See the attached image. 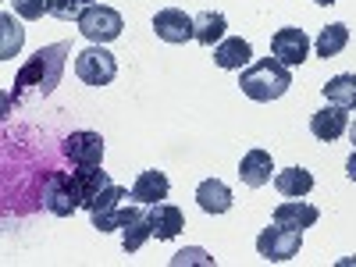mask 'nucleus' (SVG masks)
<instances>
[{"label":"nucleus","instance_id":"f257e3e1","mask_svg":"<svg viewBox=\"0 0 356 267\" xmlns=\"http://www.w3.org/2000/svg\"><path fill=\"white\" fill-rule=\"evenodd\" d=\"M68 54H72L68 43H54V47L36 50V57H29V61L22 65V72L15 75V86H11V93L4 100V111L22 107L29 100H40V97H50L54 89L61 86Z\"/></svg>","mask_w":356,"mask_h":267},{"label":"nucleus","instance_id":"f03ea898","mask_svg":"<svg viewBox=\"0 0 356 267\" xmlns=\"http://www.w3.org/2000/svg\"><path fill=\"white\" fill-rule=\"evenodd\" d=\"M289 86H292V72L278 57H264V61L243 68V79H239V89L257 104H271V100L285 97Z\"/></svg>","mask_w":356,"mask_h":267},{"label":"nucleus","instance_id":"7ed1b4c3","mask_svg":"<svg viewBox=\"0 0 356 267\" xmlns=\"http://www.w3.org/2000/svg\"><path fill=\"white\" fill-rule=\"evenodd\" d=\"M79 22V33L89 40V43H111V40H118L122 36V29H125V18L118 15L114 8H107V4H89V8H82V15L75 18Z\"/></svg>","mask_w":356,"mask_h":267},{"label":"nucleus","instance_id":"20e7f679","mask_svg":"<svg viewBox=\"0 0 356 267\" xmlns=\"http://www.w3.org/2000/svg\"><path fill=\"white\" fill-rule=\"evenodd\" d=\"M303 246V232L300 228H285V225H267L260 235H257V253L267 260V264H285L300 253Z\"/></svg>","mask_w":356,"mask_h":267},{"label":"nucleus","instance_id":"39448f33","mask_svg":"<svg viewBox=\"0 0 356 267\" xmlns=\"http://www.w3.org/2000/svg\"><path fill=\"white\" fill-rule=\"evenodd\" d=\"M43 207L54 214V218H72L82 200H79V189H75V178L68 171H54L43 186Z\"/></svg>","mask_w":356,"mask_h":267},{"label":"nucleus","instance_id":"423d86ee","mask_svg":"<svg viewBox=\"0 0 356 267\" xmlns=\"http://www.w3.org/2000/svg\"><path fill=\"white\" fill-rule=\"evenodd\" d=\"M75 75L86 86H111L114 75H118V61H114L111 50H104L100 43H93L89 50H82L75 57Z\"/></svg>","mask_w":356,"mask_h":267},{"label":"nucleus","instance_id":"0eeeda50","mask_svg":"<svg viewBox=\"0 0 356 267\" xmlns=\"http://www.w3.org/2000/svg\"><path fill=\"white\" fill-rule=\"evenodd\" d=\"M118 228H122V250L125 253H139L143 243L154 235V221L143 211V203L122 207V211H118Z\"/></svg>","mask_w":356,"mask_h":267},{"label":"nucleus","instance_id":"6e6552de","mask_svg":"<svg viewBox=\"0 0 356 267\" xmlns=\"http://www.w3.org/2000/svg\"><path fill=\"white\" fill-rule=\"evenodd\" d=\"M271 54L278 57L282 65L300 68L307 61V54H310V36L303 33V29H296V25H285V29H278V33L271 36Z\"/></svg>","mask_w":356,"mask_h":267},{"label":"nucleus","instance_id":"1a4fd4ad","mask_svg":"<svg viewBox=\"0 0 356 267\" xmlns=\"http://www.w3.org/2000/svg\"><path fill=\"white\" fill-rule=\"evenodd\" d=\"M61 150L75 168H97V164H104V136L100 132H72Z\"/></svg>","mask_w":356,"mask_h":267},{"label":"nucleus","instance_id":"9d476101","mask_svg":"<svg viewBox=\"0 0 356 267\" xmlns=\"http://www.w3.org/2000/svg\"><path fill=\"white\" fill-rule=\"evenodd\" d=\"M132 193L125 186H107L93 203H89V218H93V228L97 232H114L118 228V211H122V200H129Z\"/></svg>","mask_w":356,"mask_h":267},{"label":"nucleus","instance_id":"9b49d317","mask_svg":"<svg viewBox=\"0 0 356 267\" xmlns=\"http://www.w3.org/2000/svg\"><path fill=\"white\" fill-rule=\"evenodd\" d=\"M154 33L164 43H189V40H196V22L178 8H164L154 15Z\"/></svg>","mask_w":356,"mask_h":267},{"label":"nucleus","instance_id":"f8f14e48","mask_svg":"<svg viewBox=\"0 0 356 267\" xmlns=\"http://www.w3.org/2000/svg\"><path fill=\"white\" fill-rule=\"evenodd\" d=\"M310 132L314 139L321 143H335L349 132V111L339 107V104H328V107H321L314 118H310Z\"/></svg>","mask_w":356,"mask_h":267},{"label":"nucleus","instance_id":"ddd939ff","mask_svg":"<svg viewBox=\"0 0 356 267\" xmlns=\"http://www.w3.org/2000/svg\"><path fill=\"white\" fill-rule=\"evenodd\" d=\"M132 200L143 203V207H154V203H164L168 193H171V182H168V175L164 171H139V178L132 182Z\"/></svg>","mask_w":356,"mask_h":267},{"label":"nucleus","instance_id":"4468645a","mask_svg":"<svg viewBox=\"0 0 356 267\" xmlns=\"http://www.w3.org/2000/svg\"><path fill=\"white\" fill-rule=\"evenodd\" d=\"M250 61H253V47L243 36H228L214 47V65L225 72H243L250 68Z\"/></svg>","mask_w":356,"mask_h":267},{"label":"nucleus","instance_id":"2eb2a0df","mask_svg":"<svg viewBox=\"0 0 356 267\" xmlns=\"http://www.w3.org/2000/svg\"><path fill=\"white\" fill-rule=\"evenodd\" d=\"M317 207L314 203H303V200H285V203H278L275 207V214H271V221L275 225H285V228H314L317 225Z\"/></svg>","mask_w":356,"mask_h":267},{"label":"nucleus","instance_id":"dca6fc26","mask_svg":"<svg viewBox=\"0 0 356 267\" xmlns=\"http://www.w3.org/2000/svg\"><path fill=\"white\" fill-rule=\"evenodd\" d=\"M196 203L203 214H228L232 211V189L221 178H203L196 186Z\"/></svg>","mask_w":356,"mask_h":267},{"label":"nucleus","instance_id":"f3484780","mask_svg":"<svg viewBox=\"0 0 356 267\" xmlns=\"http://www.w3.org/2000/svg\"><path fill=\"white\" fill-rule=\"evenodd\" d=\"M271 171H275V161H271L267 150H260V146L250 150V154H243V161H239V178L250 189H260V186L271 182Z\"/></svg>","mask_w":356,"mask_h":267},{"label":"nucleus","instance_id":"a211bd4d","mask_svg":"<svg viewBox=\"0 0 356 267\" xmlns=\"http://www.w3.org/2000/svg\"><path fill=\"white\" fill-rule=\"evenodd\" d=\"M150 221H154V235L161 243H171L178 232L186 228V214L178 211L175 203H154V211H150Z\"/></svg>","mask_w":356,"mask_h":267},{"label":"nucleus","instance_id":"6ab92c4d","mask_svg":"<svg viewBox=\"0 0 356 267\" xmlns=\"http://www.w3.org/2000/svg\"><path fill=\"white\" fill-rule=\"evenodd\" d=\"M72 178H75V189H79V200H82L86 211H89V203L111 186V178H107V171L100 164L97 168H79V171H72Z\"/></svg>","mask_w":356,"mask_h":267},{"label":"nucleus","instance_id":"aec40b11","mask_svg":"<svg viewBox=\"0 0 356 267\" xmlns=\"http://www.w3.org/2000/svg\"><path fill=\"white\" fill-rule=\"evenodd\" d=\"M275 189L289 200H303L314 189V175L307 168H285V171L275 175Z\"/></svg>","mask_w":356,"mask_h":267},{"label":"nucleus","instance_id":"412c9836","mask_svg":"<svg viewBox=\"0 0 356 267\" xmlns=\"http://www.w3.org/2000/svg\"><path fill=\"white\" fill-rule=\"evenodd\" d=\"M346 43H349V29H346L342 22H332V25H324L321 33H317L314 50H317V57L332 61V57H339V54L346 50Z\"/></svg>","mask_w":356,"mask_h":267},{"label":"nucleus","instance_id":"4be33fe9","mask_svg":"<svg viewBox=\"0 0 356 267\" xmlns=\"http://www.w3.org/2000/svg\"><path fill=\"white\" fill-rule=\"evenodd\" d=\"M321 93L328 104H339L346 111H356V75L346 72V75H335L332 82H324L321 86Z\"/></svg>","mask_w":356,"mask_h":267},{"label":"nucleus","instance_id":"5701e85b","mask_svg":"<svg viewBox=\"0 0 356 267\" xmlns=\"http://www.w3.org/2000/svg\"><path fill=\"white\" fill-rule=\"evenodd\" d=\"M193 22H196V43L214 47V43H221V40H225L228 22H225V15H221V11H200Z\"/></svg>","mask_w":356,"mask_h":267},{"label":"nucleus","instance_id":"b1692460","mask_svg":"<svg viewBox=\"0 0 356 267\" xmlns=\"http://www.w3.org/2000/svg\"><path fill=\"white\" fill-rule=\"evenodd\" d=\"M0 25H4V43H0V61H11V57L22 50V40H25V33H22V25L15 22V15H0Z\"/></svg>","mask_w":356,"mask_h":267},{"label":"nucleus","instance_id":"393cba45","mask_svg":"<svg viewBox=\"0 0 356 267\" xmlns=\"http://www.w3.org/2000/svg\"><path fill=\"white\" fill-rule=\"evenodd\" d=\"M15 11H18L25 22H36V18L50 15V0H15Z\"/></svg>","mask_w":356,"mask_h":267},{"label":"nucleus","instance_id":"a878e982","mask_svg":"<svg viewBox=\"0 0 356 267\" xmlns=\"http://www.w3.org/2000/svg\"><path fill=\"white\" fill-rule=\"evenodd\" d=\"M50 15L61 22H72L82 15V0H50Z\"/></svg>","mask_w":356,"mask_h":267},{"label":"nucleus","instance_id":"bb28decb","mask_svg":"<svg viewBox=\"0 0 356 267\" xmlns=\"http://www.w3.org/2000/svg\"><path fill=\"white\" fill-rule=\"evenodd\" d=\"M182 264H203V267H214V260L207 257L203 250H182L171 257V267H182Z\"/></svg>","mask_w":356,"mask_h":267},{"label":"nucleus","instance_id":"cd10ccee","mask_svg":"<svg viewBox=\"0 0 356 267\" xmlns=\"http://www.w3.org/2000/svg\"><path fill=\"white\" fill-rule=\"evenodd\" d=\"M346 178H349V182H356V150H353L349 161H346Z\"/></svg>","mask_w":356,"mask_h":267},{"label":"nucleus","instance_id":"c85d7f7f","mask_svg":"<svg viewBox=\"0 0 356 267\" xmlns=\"http://www.w3.org/2000/svg\"><path fill=\"white\" fill-rule=\"evenodd\" d=\"M314 4H321V8H332V4H339V0H314Z\"/></svg>","mask_w":356,"mask_h":267},{"label":"nucleus","instance_id":"c756f323","mask_svg":"<svg viewBox=\"0 0 356 267\" xmlns=\"http://www.w3.org/2000/svg\"><path fill=\"white\" fill-rule=\"evenodd\" d=\"M349 139H353V143H356V122H353V125H349Z\"/></svg>","mask_w":356,"mask_h":267},{"label":"nucleus","instance_id":"7c9ffc66","mask_svg":"<svg viewBox=\"0 0 356 267\" xmlns=\"http://www.w3.org/2000/svg\"><path fill=\"white\" fill-rule=\"evenodd\" d=\"M89 4H100V0H82V8H89Z\"/></svg>","mask_w":356,"mask_h":267}]
</instances>
